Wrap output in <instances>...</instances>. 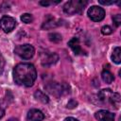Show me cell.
<instances>
[{
    "mask_svg": "<svg viewBox=\"0 0 121 121\" xmlns=\"http://www.w3.org/2000/svg\"><path fill=\"white\" fill-rule=\"evenodd\" d=\"M37 78L36 68L31 63H18L13 69V79L16 84L30 87Z\"/></svg>",
    "mask_w": 121,
    "mask_h": 121,
    "instance_id": "1",
    "label": "cell"
},
{
    "mask_svg": "<svg viewBox=\"0 0 121 121\" xmlns=\"http://www.w3.org/2000/svg\"><path fill=\"white\" fill-rule=\"evenodd\" d=\"M97 100L103 105H109L110 107L118 109L121 96L118 93H113L110 89H104L97 94Z\"/></svg>",
    "mask_w": 121,
    "mask_h": 121,
    "instance_id": "2",
    "label": "cell"
},
{
    "mask_svg": "<svg viewBox=\"0 0 121 121\" xmlns=\"http://www.w3.org/2000/svg\"><path fill=\"white\" fill-rule=\"evenodd\" d=\"M87 0H72L68 1L63 6V11L68 15H74L77 13H81L85 7L87 6Z\"/></svg>",
    "mask_w": 121,
    "mask_h": 121,
    "instance_id": "3",
    "label": "cell"
},
{
    "mask_svg": "<svg viewBox=\"0 0 121 121\" xmlns=\"http://www.w3.org/2000/svg\"><path fill=\"white\" fill-rule=\"evenodd\" d=\"M45 89L48 93L55 96H60L69 93V86L65 83H59V82H51L45 85Z\"/></svg>",
    "mask_w": 121,
    "mask_h": 121,
    "instance_id": "4",
    "label": "cell"
},
{
    "mask_svg": "<svg viewBox=\"0 0 121 121\" xmlns=\"http://www.w3.org/2000/svg\"><path fill=\"white\" fill-rule=\"evenodd\" d=\"M14 53L24 60H29L34 56L35 48L29 43L20 44L14 48Z\"/></svg>",
    "mask_w": 121,
    "mask_h": 121,
    "instance_id": "5",
    "label": "cell"
},
{
    "mask_svg": "<svg viewBox=\"0 0 121 121\" xmlns=\"http://www.w3.org/2000/svg\"><path fill=\"white\" fill-rule=\"evenodd\" d=\"M87 14L89 16V18L94 21V22H99L102 21L105 17V10L103 8L98 7V6H92L88 11Z\"/></svg>",
    "mask_w": 121,
    "mask_h": 121,
    "instance_id": "6",
    "label": "cell"
},
{
    "mask_svg": "<svg viewBox=\"0 0 121 121\" xmlns=\"http://www.w3.org/2000/svg\"><path fill=\"white\" fill-rule=\"evenodd\" d=\"M16 26V20L10 16H3L0 19V29L6 33L12 31Z\"/></svg>",
    "mask_w": 121,
    "mask_h": 121,
    "instance_id": "7",
    "label": "cell"
},
{
    "mask_svg": "<svg viewBox=\"0 0 121 121\" xmlns=\"http://www.w3.org/2000/svg\"><path fill=\"white\" fill-rule=\"evenodd\" d=\"M59 60V56L56 53H51V52H44L41 55V62L42 65L44 67L51 66L55 64Z\"/></svg>",
    "mask_w": 121,
    "mask_h": 121,
    "instance_id": "8",
    "label": "cell"
},
{
    "mask_svg": "<svg viewBox=\"0 0 121 121\" xmlns=\"http://www.w3.org/2000/svg\"><path fill=\"white\" fill-rule=\"evenodd\" d=\"M95 117L98 121H114V113L107 111V110H100L95 113Z\"/></svg>",
    "mask_w": 121,
    "mask_h": 121,
    "instance_id": "9",
    "label": "cell"
},
{
    "mask_svg": "<svg viewBox=\"0 0 121 121\" xmlns=\"http://www.w3.org/2000/svg\"><path fill=\"white\" fill-rule=\"evenodd\" d=\"M68 45L69 47L72 49V51L74 52L75 55H82L84 54V51L82 50L80 43H79V40L76 37L72 38L69 42H68Z\"/></svg>",
    "mask_w": 121,
    "mask_h": 121,
    "instance_id": "10",
    "label": "cell"
},
{
    "mask_svg": "<svg viewBox=\"0 0 121 121\" xmlns=\"http://www.w3.org/2000/svg\"><path fill=\"white\" fill-rule=\"evenodd\" d=\"M44 118V114L37 109H31L27 112V119L29 121H42Z\"/></svg>",
    "mask_w": 121,
    "mask_h": 121,
    "instance_id": "11",
    "label": "cell"
},
{
    "mask_svg": "<svg viewBox=\"0 0 121 121\" xmlns=\"http://www.w3.org/2000/svg\"><path fill=\"white\" fill-rule=\"evenodd\" d=\"M59 22H60V21H57L54 17L48 16V17H47V19L43 22V24L42 27H43V29H51V28H54V27L58 26L60 25V23H59Z\"/></svg>",
    "mask_w": 121,
    "mask_h": 121,
    "instance_id": "12",
    "label": "cell"
},
{
    "mask_svg": "<svg viewBox=\"0 0 121 121\" xmlns=\"http://www.w3.org/2000/svg\"><path fill=\"white\" fill-rule=\"evenodd\" d=\"M101 78H102L103 81L106 82V83H108V84L112 83L114 80V76L112 75V73L109 69H106V68L103 70V72L101 74Z\"/></svg>",
    "mask_w": 121,
    "mask_h": 121,
    "instance_id": "13",
    "label": "cell"
},
{
    "mask_svg": "<svg viewBox=\"0 0 121 121\" xmlns=\"http://www.w3.org/2000/svg\"><path fill=\"white\" fill-rule=\"evenodd\" d=\"M34 97H35L37 100H39V101H41L42 103H44V104L49 102L48 96H47L43 92H42L41 90H37V91L34 93Z\"/></svg>",
    "mask_w": 121,
    "mask_h": 121,
    "instance_id": "14",
    "label": "cell"
},
{
    "mask_svg": "<svg viewBox=\"0 0 121 121\" xmlns=\"http://www.w3.org/2000/svg\"><path fill=\"white\" fill-rule=\"evenodd\" d=\"M120 55H121V49H120L119 46H117V47H115L113 49L112 54V60L116 64H119L121 62V57H120Z\"/></svg>",
    "mask_w": 121,
    "mask_h": 121,
    "instance_id": "15",
    "label": "cell"
},
{
    "mask_svg": "<svg viewBox=\"0 0 121 121\" xmlns=\"http://www.w3.org/2000/svg\"><path fill=\"white\" fill-rule=\"evenodd\" d=\"M48 38H49V40H50L51 42H53V43H59V42L61 41V36H60V34L56 33V32L50 33V34L48 35Z\"/></svg>",
    "mask_w": 121,
    "mask_h": 121,
    "instance_id": "16",
    "label": "cell"
},
{
    "mask_svg": "<svg viewBox=\"0 0 121 121\" xmlns=\"http://www.w3.org/2000/svg\"><path fill=\"white\" fill-rule=\"evenodd\" d=\"M21 20H22L24 23H26V24H30V23H32V21H33V17H32V15L29 14V13H24V14L21 16Z\"/></svg>",
    "mask_w": 121,
    "mask_h": 121,
    "instance_id": "17",
    "label": "cell"
},
{
    "mask_svg": "<svg viewBox=\"0 0 121 121\" xmlns=\"http://www.w3.org/2000/svg\"><path fill=\"white\" fill-rule=\"evenodd\" d=\"M101 33L104 35H110L112 33V28L110 26H104L101 27Z\"/></svg>",
    "mask_w": 121,
    "mask_h": 121,
    "instance_id": "18",
    "label": "cell"
},
{
    "mask_svg": "<svg viewBox=\"0 0 121 121\" xmlns=\"http://www.w3.org/2000/svg\"><path fill=\"white\" fill-rule=\"evenodd\" d=\"M112 20H113V23L116 26H119L120 24H121V15L120 14H116L112 17Z\"/></svg>",
    "mask_w": 121,
    "mask_h": 121,
    "instance_id": "19",
    "label": "cell"
},
{
    "mask_svg": "<svg viewBox=\"0 0 121 121\" xmlns=\"http://www.w3.org/2000/svg\"><path fill=\"white\" fill-rule=\"evenodd\" d=\"M78 106V101H76L75 99H70L69 101H68V103H67V108L68 109H74V108H76Z\"/></svg>",
    "mask_w": 121,
    "mask_h": 121,
    "instance_id": "20",
    "label": "cell"
},
{
    "mask_svg": "<svg viewBox=\"0 0 121 121\" xmlns=\"http://www.w3.org/2000/svg\"><path fill=\"white\" fill-rule=\"evenodd\" d=\"M4 67H5V59H4L3 55H2L1 52H0V75L3 73Z\"/></svg>",
    "mask_w": 121,
    "mask_h": 121,
    "instance_id": "21",
    "label": "cell"
},
{
    "mask_svg": "<svg viewBox=\"0 0 121 121\" xmlns=\"http://www.w3.org/2000/svg\"><path fill=\"white\" fill-rule=\"evenodd\" d=\"M98 2L102 5H112V4H114V3H118V2H115V1H102V0H99Z\"/></svg>",
    "mask_w": 121,
    "mask_h": 121,
    "instance_id": "22",
    "label": "cell"
},
{
    "mask_svg": "<svg viewBox=\"0 0 121 121\" xmlns=\"http://www.w3.org/2000/svg\"><path fill=\"white\" fill-rule=\"evenodd\" d=\"M59 2H49V1H41L40 4L42 6H48V5H51V4H57Z\"/></svg>",
    "mask_w": 121,
    "mask_h": 121,
    "instance_id": "23",
    "label": "cell"
},
{
    "mask_svg": "<svg viewBox=\"0 0 121 121\" xmlns=\"http://www.w3.org/2000/svg\"><path fill=\"white\" fill-rule=\"evenodd\" d=\"M4 115H5V111H4V109L0 106V118H2Z\"/></svg>",
    "mask_w": 121,
    "mask_h": 121,
    "instance_id": "24",
    "label": "cell"
},
{
    "mask_svg": "<svg viewBox=\"0 0 121 121\" xmlns=\"http://www.w3.org/2000/svg\"><path fill=\"white\" fill-rule=\"evenodd\" d=\"M63 121H78V120L76 119V118H74V117H67V118H65Z\"/></svg>",
    "mask_w": 121,
    "mask_h": 121,
    "instance_id": "25",
    "label": "cell"
},
{
    "mask_svg": "<svg viewBox=\"0 0 121 121\" xmlns=\"http://www.w3.org/2000/svg\"><path fill=\"white\" fill-rule=\"evenodd\" d=\"M8 121H19L17 118H15V117H11V118H9Z\"/></svg>",
    "mask_w": 121,
    "mask_h": 121,
    "instance_id": "26",
    "label": "cell"
}]
</instances>
